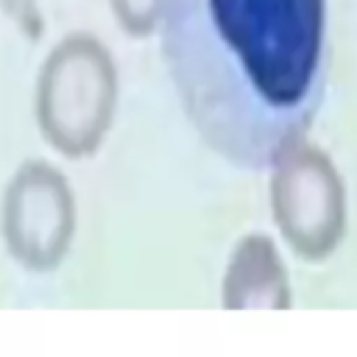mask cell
Masks as SVG:
<instances>
[{
	"instance_id": "cell-3",
	"label": "cell",
	"mask_w": 357,
	"mask_h": 357,
	"mask_svg": "<svg viewBox=\"0 0 357 357\" xmlns=\"http://www.w3.org/2000/svg\"><path fill=\"white\" fill-rule=\"evenodd\" d=\"M268 170V201L282 240L304 262L329 259L349 226L346 184L329 153L304 137Z\"/></svg>"
},
{
	"instance_id": "cell-7",
	"label": "cell",
	"mask_w": 357,
	"mask_h": 357,
	"mask_svg": "<svg viewBox=\"0 0 357 357\" xmlns=\"http://www.w3.org/2000/svg\"><path fill=\"white\" fill-rule=\"evenodd\" d=\"M0 8L17 25V31L25 39H31V42L42 39L45 20H42V11H39V3L36 0H0Z\"/></svg>"
},
{
	"instance_id": "cell-5",
	"label": "cell",
	"mask_w": 357,
	"mask_h": 357,
	"mask_svg": "<svg viewBox=\"0 0 357 357\" xmlns=\"http://www.w3.org/2000/svg\"><path fill=\"white\" fill-rule=\"evenodd\" d=\"M220 304L226 310H290L293 287L276 243L251 231L231 248L220 282Z\"/></svg>"
},
{
	"instance_id": "cell-6",
	"label": "cell",
	"mask_w": 357,
	"mask_h": 357,
	"mask_svg": "<svg viewBox=\"0 0 357 357\" xmlns=\"http://www.w3.org/2000/svg\"><path fill=\"white\" fill-rule=\"evenodd\" d=\"M114 22L134 39H145L156 33L165 0H109Z\"/></svg>"
},
{
	"instance_id": "cell-1",
	"label": "cell",
	"mask_w": 357,
	"mask_h": 357,
	"mask_svg": "<svg viewBox=\"0 0 357 357\" xmlns=\"http://www.w3.org/2000/svg\"><path fill=\"white\" fill-rule=\"evenodd\" d=\"M159 47L198 139L259 173L324 106L326 0H165Z\"/></svg>"
},
{
	"instance_id": "cell-4",
	"label": "cell",
	"mask_w": 357,
	"mask_h": 357,
	"mask_svg": "<svg viewBox=\"0 0 357 357\" xmlns=\"http://www.w3.org/2000/svg\"><path fill=\"white\" fill-rule=\"evenodd\" d=\"M75 226L78 206L67 176L45 159L22 162L0 201V237L8 257L31 273H50L64 262Z\"/></svg>"
},
{
	"instance_id": "cell-2",
	"label": "cell",
	"mask_w": 357,
	"mask_h": 357,
	"mask_svg": "<svg viewBox=\"0 0 357 357\" xmlns=\"http://www.w3.org/2000/svg\"><path fill=\"white\" fill-rule=\"evenodd\" d=\"M117 100L120 73L112 50L95 33H67L50 47L36 75V128L64 159H89L114 123Z\"/></svg>"
}]
</instances>
